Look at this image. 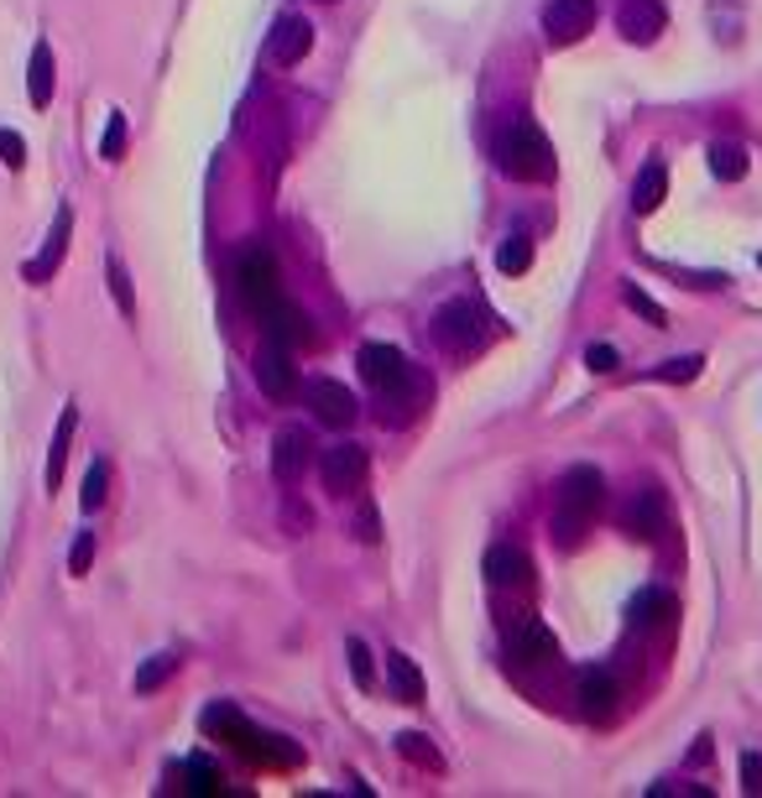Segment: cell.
Segmentation results:
<instances>
[{
    "label": "cell",
    "mask_w": 762,
    "mask_h": 798,
    "mask_svg": "<svg viewBox=\"0 0 762 798\" xmlns=\"http://www.w3.org/2000/svg\"><path fill=\"white\" fill-rule=\"evenodd\" d=\"M257 319H262L266 340H277V345H287V350H293V345H309V340H313L309 319H303L298 308L287 303V298H277V303L266 308V313H257Z\"/></svg>",
    "instance_id": "cell-18"
},
{
    "label": "cell",
    "mask_w": 762,
    "mask_h": 798,
    "mask_svg": "<svg viewBox=\"0 0 762 798\" xmlns=\"http://www.w3.org/2000/svg\"><path fill=\"white\" fill-rule=\"evenodd\" d=\"M303 397H309L313 418L330 422V428H350L360 413V402L350 397V386H340V381H330V376H319V381H309L303 386Z\"/></svg>",
    "instance_id": "cell-10"
},
{
    "label": "cell",
    "mask_w": 762,
    "mask_h": 798,
    "mask_svg": "<svg viewBox=\"0 0 762 798\" xmlns=\"http://www.w3.org/2000/svg\"><path fill=\"white\" fill-rule=\"evenodd\" d=\"M617 26H621V37L627 43H658L664 37V26H668V16H664V5L658 0H627L617 11Z\"/></svg>",
    "instance_id": "cell-15"
},
{
    "label": "cell",
    "mask_w": 762,
    "mask_h": 798,
    "mask_svg": "<svg viewBox=\"0 0 762 798\" xmlns=\"http://www.w3.org/2000/svg\"><path fill=\"white\" fill-rule=\"evenodd\" d=\"M0 163L11 167V172H22L26 167V141L11 131V126H0Z\"/></svg>",
    "instance_id": "cell-35"
},
{
    "label": "cell",
    "mask_w": 762,
    "mask_h": 798,
    "mask_svg": "<svg viewBox=\"0 0 762 798\" xmlns=\"http://www.w3.org/2000/svg\"><path fill=\"white\" fill-rule=\"evenodd\" d=\"M167 674H172V653H157L146 657L142 668H136V694H152V689H163Z\"/></svg>",
    "instance_id": "cell-30"
},
{
    "label": "cell",
    "mask_w": 762,
    "mask_h": 798,
    "mask_svg": "<svg viewBox=\"0 0 762 798\" xmlns=\"http://www.w3.org/2000/svg\"><path fill=\"white\" fill-rule=\"evenodd\" d=\"M758 266H762V257H758Z\"/></svg>",
    "instance_id": "cell-41"
},
{
    "label": "cell",
    "mask_w": 762,
    "mask_h": 798,
    "mask_svg": "<svg viewBox=\"0 0 762 798\" xmlns=\"http://www.w3.org/2000/svg\"><path fill=\"white\" fill-rule=\"evenodd\" d=\"M627 308H632V313H643L647 324H658V329L668 324V319H664V308L653 303V298H647L643 287H632V282H627Z\"/></svg>",
    "instance_id": "cell-36"
},
{
    "label": "cell",
    "mask_w": 762,
    "mask_h": 798,
    "mask_svg": "<svg viewBox=\"0 0 762 798\" xmlns=\"http://www.w3.org/2000/svg\"><path fill=\"white\" fill-rule=\"evenodd\" d=\"M183 794H225V783H219V773L204 762V757H193V762H183Z\"/></svg>",
    "instance_id": "cell-28"
},
{
    "label": "cell",
    "mask_w": 762,
    "mask_h": 798,
    "mask_svg": "<svg viewBox=\"0 0 762 798\" xmlns=\"http://www.w3.org/2000/svg\"><path fill=\"white\" fill-rule=\"evenodd\" d=\"M345 657H350V674H356L360 689H371L377 668H371V653H366V642H360V636H350V642H345Z\"/></svg>",
    "instance_id": "cell-32"
},
{
    "label": "cell",
    "mask_w": 762,
    "mask_h": 798,
    "mask_svg": "<svg viewBox=\"0 0 762 798\" xmlns=\"http://www.w3.org/2000/svg\"><path fill=\"white\" fill-rule=\"evenodd\" d=\"M105 277H110V298L120 303V313H126V319H136V293H131V272H126L120 261H110V272H105Z\"/></svg>",
    "instance_id": "cell-31"
},
{
    "label": "cell",
    "mask_w": 762,
    "mask_h": 798,
    "mask_svg": "<svg viewBox=\"0 0 762 798\" xmlns=\"http://www.w3.org/2000/svg\"><path fill=\"white\" fill-rule=\"evenodd\" d=\"M360 538L377 543V516H371V512H360Z\"/></svg>",
    "instance_id": "cell-40"
},
{
    "label": "cell",
    "mask_w": 762,
    "mask_h": 798,
    "mask_svg": "<svg viewBox=\"0 0 762 798\" xmlns=\"http://www.w3.org/2000/svg\"><path fill=\"white\" fill-rule=\"evenodd\" d=\"M386 683H392V700L424 704V674H418V663H413L407 653H392V657H386Z\"/></svg>",
    "instance_id": "cell-20"
},
{
    "label": "cell",
    "mask_w": 762,
    "mask_h": 798,
    "mask_svg": "<svg viewBox=\"0 0 762 798\" xmlns=\"http://www.w3.org/2000/svg\"><path fill=\"white\" fill-rule=\"evenodd\" d=\"M105 491H110V469H105V460H95V465L84 469V491H79V501H84V512H95V507H105Z\"/></svg>",
    "instance_id": "cell-29"
},
{
    "label": "cell",
    "mask_w": 762,
    "mask_h": 798,
    "mask_svg": "<svg viewBox=\"0 0 762 798\" xmlns=\"http://www.w3.org/2000/svg\"><path fill=\"white\" fill-rule=\"evenodd\" d=\"M120 152H126V116H110V126H105V136H99V157H105V163H116Z\"/></svg>",
    "instance_id": "cell-34"
},
{
    "label": "cell",
    "mask_w": 762,
    "mask_h": 798,
    "mask_svg": "<svg viewBox=\"0 0 762 798\" xmlns=\"http://www.w3.org/2000/svg\"><path fill=\"white\" fill-rule=\"evenodd\" d=\"M309 433L303 428H283L277 439H272V469H277V480L283 486H293L303 469H309Z\"/></svg>",
    "instance_id": "cell-19"
},
{
    "label": "cell",
    "mask_w": 762,
    "mask_h": 798,
    "mask_svg": "<svg viewBox=\"0 0 762 798\" xmlns=\"http://www.w3.org/2000/svg\"><path fill=\"white\" fill-rule=\"evenodd\" d=\"M621 527L632 533L638 543H653L668 533V501L658 486H643V491L627 501V512H621Z\"/></svg>",
    "instance_id": "cell-8"
},
{
    "label": "cell",
    "mask_w": 762,
    "mask_h": 798,
    "mask_svg": "<svg viewBox=\"0 0 762 798\" xmlns=\"http://www.w3.org/2000/svg\"><path fill=\"white\" fill-rule=\"evenodd\" d=\"M356 366H360V376L377 386L381 397H386V392H397L407 376H413V366H407V355L397 350V345H360Z\"/></svg>",
    "instance_id": "cell-9"
},
{
    "label": "cell",
    "mask_w": 762,
    "mask_h": 798,
    "mask_svg": "<svg viewBox=\"0 0 762 798\" xmlns=\"http://www.w3.org/2000/svg\"><path fill=\"white\" fill-rule=\"evenodd\" d=\"M397 751H403L407 762H418L424 773H444V757H439V747H433L429 736H418V730H403V736H397Z\"/></svg>",
    "instance_id": "cell-26"
},
{
    "label": "cell",
    "mask_w": 762,
    "mask_h": 798,
    "mask_svg": "<svg viewBox=\"0 0 762 798\" xmlns=\"http://www.w3.org/2000/svg\"><path fill=\"white\" fill-rule=\"evenodd\" d=\"M741 794L762 798V751H747V757H741Z\"/></svg>",
    "instance_id": "cell-38"
},
{
    "label": "cell",
    "mask_w": 762,
    "mask_h": 798,
    "mask_svg": "<svg viewBox=\"0 0 762 798\" xmlns=\"http://www.w3.org/2000/svg\"><path fill=\"white\" fill-rule=\"evenodd\" d=\"M204 730H210L215 741H225V747H236L240 757H251V762H266V767H298V747H287L283 736H262V730L240 715L236 704H210V710H204Z\"/></svg>",
    "instance_id": "cell-2"
},
{
    "label": "cell",
    "mask_w": 762,
    "mask_h": 798,
    "mask_svg": "<svg viewBox=\"0 0 762 798\" xmlns=\"http://www.w3.org/2000/svg\"><path fill=\"white\" fill-rule=\"evenodd\" d=\"M574 700H580V715H585L591 726H606V720L617 715V679H611L606 668H585Z\"/></svg>",
    "instance_id": "cell-13"
},
{
    "label": "cell",
    "mask_w": 762,
    "mask_h": 798,
    "mask_svg": "<svg viewBox=\"0 0 762 798\" xmlns=\"http://www.w3.org/2000/svg\"><path fill=\"white\" fill-rule=\"evenodd\" d=\"M700 366H705V355H679V360H664L653 376H658V381H694Z\"/></svg>",
    "instance_id": "cell-33"
},
{
    "label": "cell",
    "mask_w": 762,
    "mask_h": 798,
    "mask_svg": "<svg viewBox=\"0 0 762 798\" xmlns=\"http://www.w3.org/2000/svg\"><path fill=\"white\" fill-rule=\"evenodd\" d=\"M486 580L497 589H527L533 585V559H527L517 543H497L486 553Z\"/></svg>",
    "instance_id": "cell-14"
},
{
    "label": "cell",
    "mask_w": 762,
    "mask_h": 798,
    "mask_svg": "<svg viewBox=\"0 0 762 798\" xmlns=\"http://www.w3.org/2000/svg\"><path fill=\"white\" fill-rule=\"evenodd\" d=\"M73 422H79V413H73V402H69V407H63V418H58V433H52V454H48V491H58V486H63V465H69Z\"/></svg>",
    "instance_id": "cell-23"
},
{
    "label": "cell",
    "mask_w": 762,
    "mask_h": 798,
    "mask_svg": "<svg viewBox=\"0 0 762 798\" xmlns=\"http://www.w3.org/2000/svg\"><path fill=\"white\" fill-rule=\"evenodd\" d=\"M664 193H668L664 163H647L643 172H638V183H632V210H638V214H653L658 204H664Z\"/></svg>",
    "instance_id": "cell-22"
},
{
    "label": "cell",
    "mask_w": 762,
    "mask_h": 798,
    "mask_svg": "<svg viewBox=\"0 0 762 798\" xmlns=\"http://www.w3.org/2000/svg\"><path fill=\"white\" fill-rule=\"evenodd\" d=\"M236 287H240V298H246L251 313H266V308L277 303V298H283V282H277V261H272V251H262V246L240 251Z\"/></svg>",
    "instance_id": "cell-5"
},
{
    "label": "cell",
    "mask_w": 762,
    "mask_h": 798,
    "mask_svg": "<svg viewBox=\"0 0 762 798\" xmlns=\"http://www.w3.org/2000/svg\"><path fill=\"white\" fill-rule=\"evenodd\" d=\"M257 386H262L272 402H287L298 397V366H293V350L287 345H277V340H266L262 350H257Z\"/></svg>",
    "instance_id": "cell-6"
},
{
    "label": "cell",
    "mask_w": 762,
    "mask_h": 798,
    "mask_svg": "<svg viewBox=\"0 0 762 798\" xmlns=\"http://www.w3.org/2000/svg\"><path fill=\"white\" fill-rule=\"evenodd\" d=\"M585 366H591V371H617V350H611V345H591V350H585Z\"/></svg>",
    "instance_id": "cell-39"
},
{
    "label": "cell",
    "mask_w": 762,
    "mask_h": 798,
    "mask_svg": "<svg viewBox=\"0 0 762 798\" xmlns=\"http://www.w3.org/2000/svg\"><path fill=\"white\" fill-rule=\"evenodd\" d=\"M606 507V475L596 465H574L564 480H559V501H553V543L570 553L585 543L591 522Z\"/></svg>",
    "instance_id": "cell-1"
},
{
    "label": "cell",
    "mask_w": 762,
    "mask_h": 798,
    "mask_svg": "<svg viewBox=\"0 0 762 798\" xmlns=\"http://www.w3.org/2000/svg\"><path fill=\"white\" fill-rule=\"evenodd\" d=\"M497 266L507 277H523L527 266H533V240H527V235H507L501 251H497Z\"/></svg>",
    "instance_id": "cell-27"
},
{
    "label": "cell",
    "mask_w": 762,
    "mask_h": 798,
    "mask_svg": "<svg viewBox=\"0 0 762 798\" xmlns=\"http://www.w3.org/2000/svg\"><path fill=\"white\" fill-rule=\"evenodd\" d=\"M591 26H596V0H548L544 32H548V43L553 47L580 43Z\"/></svg>",
    "instance_id": "cell-7"
},
{
    "label": "cell",
    "mask_w": 762,
    "mask_h": 798,
    "mask_svg": "<svg viewBox=\"0 0 762 798\" xmlns=\"http://www.w3.org/2000/svg\"><path fill=\"white\" fill-rule=\"evenodd\" d=\"M26 94H32L37 110H48L52 105V47L48 43L32 47V63H26Z\"/></svg>",
    "instance_id": "cell-21"
},
{
    "label": "cell",
    "mask_w": 762,
    "mask_h": 798,
    "mask_svg": "<svg viewBox=\"0 0 762 798\" xmlns=\"http://www.w3.org/2000/svg\"><path fill=\"white\" fill-rule=\"evenodd\" d=\"M711 172L715 178H726V183H737V178H747V146L741 141H711Z\"/></svg>",
    "instance_id": "cell-24"
},
{
    "label": "cell",
    "mask_w": 762,
    "mask_h": 798,
    "mask_svg": "<svg viewBox=\"0 0 762 798\" xmlns=\"http://www.w3.org/2000/svg\"><path fill=\"white\" fill-rule=\"evenodd\" d=\"M497 167L517 183H548L553 178V146L533 120H512L497 131Z\"/></svg>",
    "instance_id": "cell-3"
},
{
    "label": "cell",
    "mask_w": 762,
    "mask_h": 798,
    "mask_svg": "<svg viewBox=\"0 0 762 798\" xmlns=\"http://www.w3.org/2000/svg\"><path fill=\"white\" fill-rule=\"evenodd\" d=\"M90 563H95V533H79L69 548V569L73 574H90Z\"/></svg>",
    "instance_id": "cell-37"
},
{
    "label": "cell",
    "mask_w": 762,
    "mask_h": 798,
    "mask_svg": "<svg viewBox=\"0 0 762 798\" xmlns=\"http://www.w3.org/2000/svg\"><path fill=\"white\" fill-rule=\"evenodd\" d=\"M313 47V26L303 22V16H283V22L272 26V43H266V52H272V63H283V69H293V63H303Z\"/></svg>",
    "instance_id": "cell-16"
},
{
    "label": "cell",
    "mask_w": 762,
    "mask_h": 798,
    "mask_svg": "<svg viewBox=\"0 0 762 798\" xmlns=\"http://www.w3.org/2000/svg\"><path fill=\"white\" fill-rule=\"evenodd\" d=\"M69 230H73V210L63 204V210L52 214V230H48V240H43V251L26 261L22 266V277L32 282V287H43V282H52V272L63 266V251H69Z\"/></svg>",
    "instance_id": "cell-12"
},
{
    "label": "cell",
    "mask_w": 762,
    "mask_h": 798,
    "mask_svg": "<svg viewBox=\"0 0 762 798\" xmlns=\"http://www.w3.org/2000/svg\"><path fill=\"white\" fill-rule=\"evenodd\" d=\"M507 653L517 657V663H548V657L559 653V642H553V632H548L544 621L523 616V621L507 632Z\"/></svg>",
    "instance_id": "cell-17"
},
{
    "label": "cell",
    "mask_w": 762,
    "mask_h": 798,
    "mask_svg": "<svg viewBox=\"0 0 762 798\" xmlns=\"http://www.w3.org/2000/svg\"><path fill=\"white\" fill-rule=\"evenodd\" d=\"M486 313L476 303H444L433 313V340L444 345L450 355H476L486 345Z\"/></svg>",
    "instance_id": "cell-4"
},
{
    "label": "cell",
    "mask_w": 762,
    "mask_h": 798,
    "mask_svg": "<svg viewBox=\"0 0 762 798\" xmlns=\"http://www.w3.org/2000/svg\"><path fill=\"white\" fill-rule=\"evenodd\" d=\"M674 616H679V606H674V595H668V589H653V595H643V600H638V627L674 632Z\"/></svg>",
    "instance_id": "cell-25"
},
{
    "label": "cell",
    "mask_w": 762,
    "mask_h": 798,
    "mask_svg": "<svg viewBox=\"0 0 762 798\" xmlns=\"http://www.w3.org/2000/svg\"><path fill=\"white\" fill-rule=\"evenodd\" d=\"M366 449L360 444H334L324 449V460H319V475H324V486H330L334 496H350L360 491V480H366Z\"/></svg>",
    "instance_id": "cell-11"
}]
</instances>
